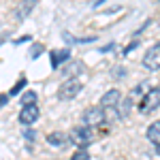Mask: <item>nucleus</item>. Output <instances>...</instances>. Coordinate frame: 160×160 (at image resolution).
I'll return each instance as SVG.
<instances>
[{"label": "nucleus", "instance_id": "7", "mask_svg": "<svg viewBox=\"0 0 160 160\" xmlns=\"http://www.w3.org/2000/svg\"><path fill=\"white\" fill-rule=\"evenodd\" d=\"M122 100V92L120 90H109L107 94H102V98H100V107L102 109H113V107H118V102Z\"/></svg>", "mask_w": 160, "mask_h": 160}, {"label": "nucleus", "instance_id": "2", "mask_svg": "<svg viewBox=\"0 0 160 160\" xmlns=\"http://www.w3.org/2000/svg\"><path fill=\"white\" fill-rule=\"evenodd\" d=\"M71 141L77 143V145H81V148H88L92 141H94V130H92V126H77L73 128V132H71Z\"/></svg>", "mask_w": 160, "mask_h": 160}, {"label": "nucleus", "instance_id": "5", "mask_svg": "<svg viewBox=\"0 0 160 160\" xmlns=\"http://www.w3.org/2000/svg\"><path fill=\"white\" fill-rule=\"evenodd\" d=\"M143 66L149 68V71H158L160 68V41L154 47H149L148 53L143 56Z\"/></svg>", "mask_w": 160, "mask_h": 160}, {"label": "nucleus", "instance_id": "15", "mask_svg": "<svg viewBox=\"0 0 160 160\" xmlns=\"http://www.w3.org/2000/svg\"><path fill=\"white\" fill-rule=\"evenodd\" d=\"M38 51H43V47H41V45H34V47H32V53H30V56H32V58H37V56H38Z\"/></svg>", "mask_w": 160, "mask_h": 160}, {"label": "nucleus", "instance_id": "13", "mask_svg": "<svg viewBox=\"0 0 160 160\" xmlns=\"http://www.w3.org/2000/svg\"><path fill=\"white\" fill-rule=\"evenodd\" d=\"M71 160H90V154H88L86 149H79V152H75L73 156H71Z\"/></svg>", "mask_w": 160, "mask_h": 160}, {"label": "nucleus", "instance_id": "14", "mask_svg": "<svg viewBox=\"0 0 160 160\" xmlns=\"http://www.w3.org/2000/svg\"><path fill=\"white\" fill-rule=\"evenodd\" d=\"M26 86V79H19V81H17V83H15V88H13L11 90V94H17V92H19V90H22V88Z\"/></svg>", "mask_w": 160, "mask_h": 160}, {"label": "nucleus", "instance_id": "17", "mask_svg": "<svg viewBox=\"0 0 160 160\" xmlns=\"http://www.w3.org/2000/svg\"><path fill=\"white\" fill-rule=\"evenodd\" d=\"M156 154H158V156H160V143H158V145H156Z\"/></svg>", "mask_w": 160, "mask_h": 160}, {"label": "nucleus", "instance_id": "16", "mask_svg": "<svg viewBox=\"0 0 160 160\" xmlns=\"http://www.w3.org/2000/svg\"><path fill=\"white\" fill-rule=\"evenodd\" d=\"M4 102H9V96H7V94H0V107H2Z\"/></svg>", "mask_w": 160, "mask_h": 160}, {"label": "nucleus", "instance_id": "9", "mask_svg": "<svg viewBox=\"0 0 160 160\" xmlns=\"http://www.w3.org/2000/svg\"><path fill=\"white\" fill-rule=\"evenodd\" d=\"M148 139L154 143V145H158L160 143V122H154V124H149V128H148Z\"/></svg>", "mask_w": 160, "mask_h": 160}, {"label": "nucleus", "instance_id": "10", "mask_svg": "<svg viewBox=\"0 0 160 160\" xmlns=\"http://www.w3.org/2000/svg\"><path fill=\"white\" fill-rule=\"evenodd\" d=\"M47 141H49L51 145H56V148H64L68 139H66V135H64V132H51V135L47 137Z\"/></svg>", "mask_w": 160, "mask_h": 160}, {"label": "nucleus", "instance_id": "11", "mask_svg": "<svg viewBox=\"0 0 160 160\" xmlns=\"http://www.w3.org/2000/svg\"><path fill=\"white\" fill-rule=\"evenodd\" d=\"M26 105H37V92H26L22 96V107Z\"/></svg>", "mask_w": 160, "mask_h": 160}, {"label": "nucleus", "instance_id": "3", "mask_svg": "<svg viewBox=\"0 0 160 160\" xmlns=\"http://www.w3.org/2000/svg\"><path fill=\"white\" fill-rule=\"evenodd\" d=\"M79 92H81V83H79L77 79H68V81H64V83L58 88V98L60 100H71V98H75Z\"/></svg>", "mask_w": 160, "mask_h": 160}, {"label": "nucleus", "instance_id": "8", "mask_svg": "<svg viewBox=\"0 0 160 160\" xmlns=\"http://www.w3.org/2000/svg\"><path fill=\"white\" fill-rule=\"evenodd\" d=\"M71 58V51L68 49H56L51 51V68H58L62 62H66Z\"/></svg>", "mask_w": 160, "mask_h": 160}, {"label": "nucleus", "instance_id": "6", "mask_svg": "<svg viewBox=\"0 0 160 160\" xmlns=\"http://www.w3.org/2000/svg\"><path fill=\"white\" fill-rule=\"evenodd\" d=\"M38 115H41V111H38V105H26L22 107V113H19V122L24 124V126H30V124H34L38 120Z\"/></svg>", "mask_w": 160, "mask_h": 160}, {"label": "nucleus", "instance_id": "1", "mask_svg": "<svg viewBox=\"0 0 160 160\" xmlns=\"http://www.w3.org/2000/svg\"><path fill=\"white\" fill-rule=\"evenodd\" d=\"M160 107V88H152L145 92V96L139 100V111L141 113H152Z\"/></svg>", "mask_w": 160, "mask_h": 160}, {"label": "nucleus", "instance_id": "4", "mask_svg": "<svg viewBox=\"0 0 160 160\" xmlns=\"http://www.w3.org/2000/svg\"><path fill=\"white\" fill-rule=\"evenodd\" d=\"M81 120H83L86 126H98V124H102L107 120L105 118V109L102 107H88L83 111V115H81Z\"/></svg>", "mask_w": 160, "mask_h": 160}, {"label": "nucleus", "instance_id": "12", "mask_svg": "<svg viewBox=\"0 0 160 160\" xmlns=\"http://www.w3.org/2000/svg\"><path fill=\"white\" fill-rule=\"evenodd\" d=\"M118 107H120V118H124V115H128V111H130V100H120L118 102Z\"/></svg>", "mask_w": 160, "mask_h": 160}]
</instances>
